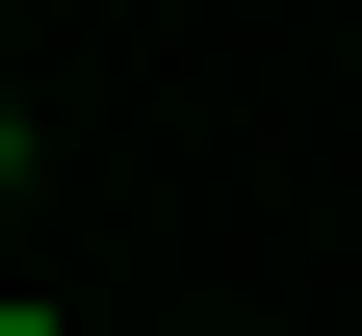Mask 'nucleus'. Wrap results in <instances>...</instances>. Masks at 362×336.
Wrapping results in <instances>:
<instances>
[{"label":"nucleus","instance_id":"nucleus-1","mask_svg":"<svg viewBox=\"0 0 362 336\" xmlns=\"http://www.w3.org/2000/svg\"><path fill=\"white\" fill-rule=\"evenodd\" d=\"M0 336H52V311H0Z\"/></svg>","mask_w":362,"mask_h":336}]
</instances>
